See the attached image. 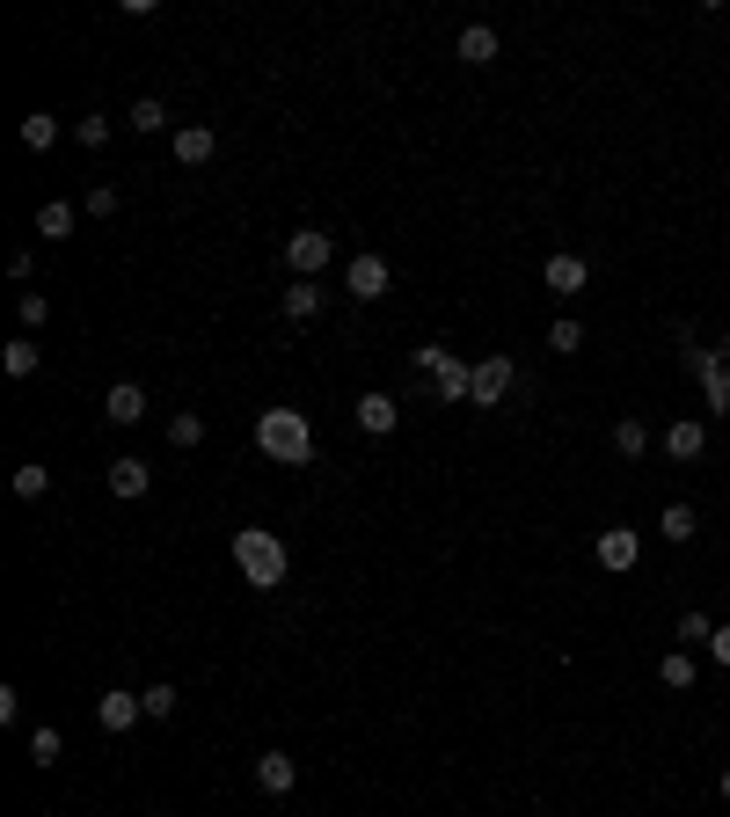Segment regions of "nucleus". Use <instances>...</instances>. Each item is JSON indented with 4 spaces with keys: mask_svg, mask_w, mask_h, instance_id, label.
<instances>
[{
    "mask_svg": "<svg viewBox=\"0 0 730 817\" xmlns=\"http://www.w3.org/2000/svg\"><path fill=\"white\" fill-rule=\"evenodd\" d=\"M44 489H52V468H16V497H22V504H37Z\"/></svg>",
    "mask_w": 730,
    "mask_h": 817,
    "instance_id": "obj_29",
    "label": "nucleus"
},
{
    "mask_svg": "<svg viewBox=\"0 0 730 817\" xmlns=\"http://www.w3.org/2000/svg\"><path fill=\"white\" fill-rule=\"evenodd\" d=\"M540 278H548V293H585L591 270H585V256H548V263H540Z\"/></svg>",
    "mask_w": 730,
    "mask_h": 817,
    "instance_id": "obj_15",
    "label": "nucleus"
},
{
    "mask_svg": "<svg viewBox=\"0 0 730 817\" xmlns=\"http://www.w3.org/2000/svg\"><path fill=\"white\" fill-rule=\"evenodd\" d=\"M387 278H395V270H387V256H351L344 293H351V299H381V293H387Z\"/></svg>",
    "mask_w": 730,
    "mask_h": 817,
    "instance_id": "obj_6",
    "label": "nucleus"
},
{
    "mask_svg": "<svg viewBox=\"0 0 730 817\" xmlns=\"http://www.w3.org/2000/svg\"><path fill=\"white\" fill-rule=\"evenodd\" d=\"M489 59H497V30H489V22H468V30H460V67H489Z\"/></svg>",
    "mask_w": 730,
    "mask_h": 817,
    "instance_id": "obj_17",
    "label": "nucleus"
},
{
    "mask_svg": "<svg viewBox=\"0 0 730 817\" xmlns=\"http://www.w3.org/2000/svg\"><path fill=\"white\" fill-rule=\"evenodd\" d=\"M16 314H22V329H44V321H52V299H44V293H22Z\"/></svg>",
    "mask_w": 730,
    "mask_h": 817,
    "instance_id": "obj_30",
    "label": "nucleus"
},
{
    "mask_svg": "<svg viewBox=\"0 0 730 817\" xmlns=\"http://www.w3.org/2000/svg\"><path fill=\"white\" fill-rule=\"evenodd\" d=\"M665 452H672V460H701V452H709V423L679 417L672 431H665Z\"/></svg>",
    "mask_w": 730,
    "mask_h": 817,
    "instance_id": "obj_13",
    "label": "nucleus"
},
{
    "mask_svg": "<svg viewBox=\"0 0 730 817\" xmlns=\"http://www.w3.org/2000/svg\"><path fill=\"white\" fill-rule=\"evenodd\" d=\"M723 380H730V350H723Z\"/></svg>",
    "mask_w": 730,
    "mask_h": 817,
    "instance_id": "obj_38",
    "label": "nucleus"
},
{
    "mask_svg": "<svg viewBox=\"0 0 730 817\" xmlns=\"http://www.w3.org/2000/svg\"><path fill=\"white\" fill-rule=\"evenodd\" d=\"M212 154H220V132H212V124H183V132H175V161H183V168H205Z\"/></svg>",
    "mask_w": 730,
    "mask_h": 817,
    "instance_id": "obj_9",
    "label": "nucleus"
},
{
    "mask_svg": "<svg viewBox=\"0 0 730 817\" xmlns=\"http://www.w3.org/2000/svg\"><path fill=\"white\" fill-rule=\"evenodd\" d=\"M511 380H519L511 358H483V366H475V409H497V401L511 395Z\"/></svg>",
    "mask_w": 730,
    "mask_h": 817,
    "instance_id": "obj_7",
    "label": "nucleus"
},
{
    "mask_svg": "<svg viewBox=\"0 0 730 817\" xmlns=\"http://www.w3.org/2000/svg\"><path fill=\"white\" fill-rule=\"evenodd\" d=\"M679 344H687V372H694V380H701V395H709V409H716V417H723V409H730L723 350H694V336H679Z\"/></svg>",
    "mask_w": 730,
    "mask_h": 817,
    "instance_id": "obj_4",
    "label": "nucleus"
},
{
    "mask_svg": "<svg viewBox=\"0 0 730 817\" xmlns=\"http://www.w3.org/2000/svg\"><path fill=\"white\" fill-rule=\"evenodd\" d=\"M81 205H88V212H95V219H110V212H118V191H110V183H95V191H88V197H81Z\"/></svg>",
    "mask_w": 730,
    "mask_h": 817,
    "instance_id": "obj_35",
    "label": "nucleus"
},
{
    "mask_svg": "<svg viewBox=\"0 0 730 817\" xmlns=\"http://www.w3.org/2000/svg\"><path fill=\"white\" fill-rule=\"evenodd\" d=\"M73 140H81V146H95V154H103V146H110V118H81V124H73Z\"/></svg>",
    "mask_w": 730,
    "mask_h": 817,
    "instance_id": "obj_33",
    "label": "nucleus"
},
{
    "mask_svg": "<svg viewBox=\"0 0 730 817\" xmlns=\"http://www.w3.org/2000/svg\"><path fill=\"white\" fill-rule=\"evenodd\" d=\"M709 657H716V664H730V627H716V635H709Z\"/></svg>",
    "mask_w": 730,
    "mask_h": 817,
    "instance_id": "obj_36",
    "label": "nucleus"
},
{
    "mask_svg": "<svg viewBox=\"0 0 730 817\" xmlns=\"http://www.w3.org/2000/svg\"><path fill=\"white\" fill-rule=\"evenodd\" d=\"M709 635H716V621H709V613H694V606L679 613V643H709Z\"/></svg>",
    "mask_w": 730,
    "mask_h": 817,
    "instance_id": "obj_32",
    "label": "nucleus"
},
{
    "mask_svg": "<svg viewBox=\"0 0 730 817\" xmlns=\"http://www.w3.org/2000/svg\"><path fill=\"white\" fill-rule=\"evenodd\" d=\"M22 146H30V154H52V146H59V118H44V110L22 118Z\"/></svg>",
    "mask_w": 730,
    "mask_h": 817,
    "instance_id": "obj_21",
    "label": "nucleus"
},
{
    "mask_svg": "<svg viewBox=\"0 0 730 817\" xmlns=\"http://www.w3.org/2000/svg\"><path fill=\"white\" fill-rule=\"evenodd\" d=\"M103 417H110V423H140V417H146V387H140V380H118V387L103 395Z\"/></svg>",
    "mask_w": 730,
    "mask_h": 817,
    "instance_id": "obj_11",
    "label": "nucleus"
},
{
    "mask_svg": "<svg viewBox=\"0 0 730 817\" xmlns=\"http://www.w3.org/2000/svg\"><path fill=\"white\" fill-rule=\"evenodd\" d=\"M716 788H723V803H730V766H723V782H716Z\"/></svg>",
    "mask_w": 730,
    "mask_h": 817,
    "instance_id": "obj_37",
    "label": "nucleus"
},
{
    "mask_svg": "<svg viewBox=\"0 0 730 817\" xmlns=\"http://www.w3.org/2000/svg\"><path fill=\"white\" fill-rule=\"evenodd\" d=\"M293 782H300L293 752H263V759H256V788H263V796H293Z\"/></svg>",
    "mask_w": 730,
    "mask_h": 817,
    "instance_id": "obj_10",
    "label": "nucleus"
},
{
    "mask_svg": "<svg viewBox=\"0 0 730 817\" xmlns=\"http://www.w3.org/2000/svg\"><path fill=\"white\" fill-rule=\"evenodd\" d=\"M694 525H701V519H694V504H665L658 533H665V540H694Z\"/></svg>",
    "mask_w": 730,
    "mask_h": 817,
    "instance_id": "obj_24",
    "label": "nucleus"
},
{
    "mask_svg": "<svg viewBox=\"0 0 730 817\" xmlns=\"http://www.w3.org/2000/svg\"><path fill=\"white\" fill-rule=\"evenodd\" d=\"M446 366H453V350H446V344H417V372H424V380H438Z\"/></svg>",
    "mask_w": 730,
    "mask_h": 817,
    "instance_id": "obj_31",
    "label": "nucleus"
},
{
    "mask_svg": "<svg viewBox=\"0 0 730 817\" xmlns=\"http://www.w3.org/2000/svg\"><path fill=\"white\" fill-rule=\"evenodd\" d=\"M59 752H67V737H59L52 723H37V731H30V759L37 766H59Z\"/></svg>",
    "mask_w": 730,
    "mask_h": 817,
    "instance_id": "obj_23",
    "label": "nucleus"
},
{
    "mask_svg": "<svg viewBox=\"0 0 730 817\" xmlns=\"http://www.w3.org/2000/svg\"><path fill=\"white\" fill-rule=\"evenodd\" d=\"M658 678L672 686V694H687V686H694V657H687V650H672V657L658 664Z\"/></svg>",
    "mask_w": 730,
    "mask_h": 817,
    "instance_id": "obj_25",
    "label": "nucleus"
},
{
    "mask_svg": "<svg viewBox=\"0 0 730 817\" xmlns=\"http://www.w3.org/2000/svg\"><path fill=\"white\" fill-rule=\"evenodd\" d=\"M37 234H44V242H67V234H73V205H67V197H44V212H37Z\"/></svg>",
    "mask_w": 730,
    "mask_h": 817,
    "instance_id": "obj_19",
    "label": "nucleus"
},
{
    "mask_svg": "<svg viewBox=\"0 0 730 817\" xmlns=\"http://www.w3.org/2000/svg\"><path fill=\"white\" fill-rule=\"evenodd\" d=\"M256 446L278 460V468H307L314 460V423L300 409H263L256 417Z\"/></svg>",
    "mask_w": 730,
    "mask_h": 817,
    "instance_id": "obj_2",
    "label": "nucleus"
},
{
    "mask_svg": "<svg viewBox=\"0 0 730 817\" xmlns=\"http://www.w3.org/2000/svg\"><path fill=\"white\" fill-rule=\"evenodd\" d=\"M395 395H381V387H373V395H358V431H373V438H387L395 431Z\"/></svg>",
    "mask_w": 730,
    "mask_h": 817,
    "instance_id": "obj_12",
    "label": "nucleus"
},
{
    "mask_svg": "<svg viewBox=\"0 0 730 817\" xmlns=\"http://www.w3.org/2000/svg\"><path fill=\"white\" fill-rule=\"evenodd\" d=\"M432 395H438V401H475V366H460V358H453V366L432 380Z\"/></svg>",
    "mask_w": 730,
    "mask_h": 817,
    "instance_id": "obj_18",
    "label": "nucleus"
},
{
    "mask_svg": "<svg viewBox=\"0 0 730 817\" xmlns=\"http://www.w3.org/2000/svg\"><path fill=\"white\" fill-rule=\"evenodd\" d=\"M636 562H643V533H636V525H607V533H599V570H636Z\"/></svg>",
    "mask_w": 730,
    "mask_h": 817,
    "instance_id": "obj_5",
    "label": "nucleus"
},
{
    "mask_svg": "<svg viewBox=\"0 0 730 817\" xmlns=\"http://www.w3.org/2000/svg\"><path fill=\"white\" fill-rule=\"evenodd\" d=\"M285 263H293V278H314V270L336 263V242L322 226H300V234H285Z\"/></svg>",
    "mask_w": 730,
    "mask_h": 817,
    "instance_id": "obj_3",
    "label": "nucleus"
},
{
    "mask_svg": "<svg viewBox=\"0 0 730 817\" xmlns=\"http://www.w3.org/2000/svg\"><path fill=\"white\" fill-rule=\"evenodd\" d=\"M169 446H205V417H191V409H183V417H169Z\"/></svg>",
    "mask_w": 730,
    "mask_h": 817,
    "instance_id": "obj_26",
    "label": "nucleus"
},
{
    "mask_svg": "<svg viewBox=\"0 0 730 817\" xmlns=\"http://www.w3.org/2000/svg\"><path fill=\"white\" fill-rule=\"evenodd\" d=\"M614 452H621V460H643V452H650V431H643L636 417H621V423H614Z\"/></svg>",
    "mask_w": 730,
    "mask_h": 817,
    "instance_id": "obj_22",
    "label": "nucleus"
},
{
    "mask_svg": "<svg viewBox=\"0 0 730 817\" xmlns=\"http://www.w3.org/2000/svg\"><path fill=\"white\" fill-rule=\"evenodd\" d=\"M124 124H132V132H161V124H169V110H161L154 95H140V103H132V118H124Z\"/></svg>",
    "mask_w": 730,
    "mask_h": 817,
    "instance_id": "obj_28",
    "label": "nucleus"
},
{
    "mask_svg": "<svg viewBox=\"0 0 730 817\" xmlns=\"http://www.w3.org/2000/svg\"><path fill=\"white\" fill-rule=\"evenodd\" d=\"M146 715H154V723H169V715H175V701H183V694H175V686H169V678H154V686H146Z\"/></svg>",
    "mask_w": 730,
    "mask_h": 817,
    "instance_id": "obj_27",
    "label": "nucleus"
},
{
    "mask_svg": "<svg viewBox=\"0 0 730 817\" xmlns=\"http://www.w3.org/2000/svg\"><path fill=\"white\" fill-rule=\"evenodd\" d=\"M110 489H118V497H146V489H154V468L124 452V460H110Z\"/></svg>",
    "mask_w": 730,
    "mask_h": 817,
    "instance_id": "obj_16",
    "label": "nucleus"
},
{
    "mask_svg": "<svg viewBox=\"0 0 730 817\" xmlns=\"http://www.w3.org/2000/svg\"><path fill=\"white\" fill-rule=\"evenodd\" d=\"M0 366L16 372V380H30V372H37V366H44V350H37V344H30V336H16V344L0 350Z\"/></svg>",
    "mask_w": 730,
    "mask_h": 817,
    "instance_id": "obj_20",
    "label": "nucleus"
},
{
    "mask_svg": "<svg viewBox=\"0 0 730 817\" xmlns=\"http://www.w3.org/2000/svg\"><path fill=\"white\" fill-rule=\"evenodd\" d=\"M548 344H556V350H585V329H577V321H570V314H562V321H556V329H548Z\"/></svg>",
    "mask_w": 730,
    "mask_h": 817,
    "instance_id": "obj_34",
    "label": "nucleus"
},
{
    "mask_svg": "<svg viewBox=\"0 0 730 817\" xmlns=\"http://www.w3.org/2000/svg\"><path fill=\"white\" fill-rule=\"evenodd\" d=\"M140 715H146V701H140V694H124V686H110V694L95 701V723H103L110 737H118V731H132Z\"/></svg>",
    "mask_w": 730,
    "mask_h": 817,
    "instance_id": "obj_8",
    "label": "nucleus"
},
{
    "mask_svg": "<svg viewBox=\"0 0 730 817\" xmlns=\"http://www.w3.org/2000/svg\"><path fill=\"white\" fill-rule=\"evenodd\" d=\"M278 307H285V321H314V314H322V285L314 278H293L278 293Z\"/></svg>",
    "mask_w": 730,
    "mask_h": 817,
    "instance_id": "obj_14",
    "label": "nucleus"
},
{
    "mask_svg": "<svg viewBox=\"0 0 730 817\" xmlns=\"http://www.w3.org/2000/svg\"><path fill=\"white\" fill-rule=\"evenodd\" d=\"M234 570H242V584H256V592H278L285 584V540L271 533V525H242L234 533Z\"/></svg>",
    "mask_w": 730,
    "mask_h": 817,
    "instance_id": "obj_1",
    "label": "nucleus"
}]
</instances>
